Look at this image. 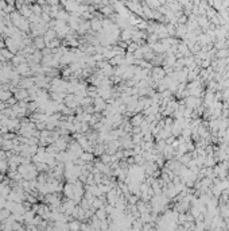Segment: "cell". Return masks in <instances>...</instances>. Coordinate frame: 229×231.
I'll return each mask as SVG.
<instances>
[{
    "instance_id": "cell-4",
    "label": "cell",
    "mask_w": 229,
    "mask_h": 231,
    "mask_svg": "<svg viewBox=\"0 0 229 231\" xmlns=\"http://www.w3.org/2000/svg\"><path fill=\"white\" fill-rule=\"evenodd\" d=\"M57 38V33H55V30H53V29H49L46 33H44V35H43V39H44V43H50L53 39H55Z\"/></svg>"
},
{
    "instance_id": "cell-15",
    "label": "cell",
    "mask_w": 229,
    "mask_h": 231,
    "mask_svg": "<svg viewBox=\"0 0 229 231\" xmlns=\"http://www.w3.org/2000/svg\"><path fill=\"white\" fill-rule=\"evenodd\" d=\"M0 56H2L6 61H11L13 58V54L8 50V49H3V50H0Z\"/></svg>"
},
{
    "instance_id": "cell-14",
    "label": "cell",
    "mask_w": 229,
    "mask_h": 231,
    "mask_svg": "<svg viewBox=\"0 0 229 231\" xmlns=\"http://www.w3.org/2000/svg\"><path fill=\"white\" fill-rule=\"evenodd\" d=\"M94 216L100 220V222H104V220H107V212H105V208L104 210H97L96 212H94Z\"/></svg>"
},
{
    "instance_id": "cell-8",
    "label": "cell",
    "mask_w": 229,
    "mask_h": 231,
    "mask_svg": "<svg viewBox=\"0 0 229 231\" xmlns=\"http://www.w3.org/2000/svg\"><path fill=\"white\" fill-rule=\"evenodd\" d=\"M67 228L69 231H81V222L77 219H73L67 223Z\"/></svg>"
},
{
    "instance_id": "cell-1",
    "label": "cell",
    "mask_w": 229,
    "mask_h": 231,
    "mask_svg": "<svg viewBox=\"0 0 229 231\" xmlns=\"http://www.w3.org/2000/svg\"><path fill=\"white\" fill-rule=\"evenodd\" d=\"M35 87V81H34V77H23L20 79L19 81V88L22 89H30Z\"/></svg>"
},
{
    "instance_id": "cell-21",
    "label": "cell",
    "mask_w": 229,
    "mask_h": 231,
    "mask_svg": "<svg viewBox=\"0 0 229 231\" xmlns=\"http://www.w3.org/2000/svg\"><path fill=\"white\" fill-rule=\"evenodd\" d=\"M38 151V145H34V146H30V154L31 156H35Z\"/></svg>"
},
{
    "instance_id": "cell-3",
    "label": "cell",
    "mask_w": 229,
    "mask_h": 231,
    "mask_svg": "<svg viewBox=\"0 0 229 231\" xmlns=\"http://www.w3.org/2000/svg\"><path fill=\"white\" fill-rule=\"evenodd\" d=\"M13 97H15L18 102H23V100L27 102V99H29V91H27V89H22V88H18L16 92L13 93Z\"/></svg>"
},
{
    "instance_id": "cell-17",
    "label": "cell",
    "mask_w": 229,
    "mask_h": 231,
    "mask_svg": "<svg viewBox=\"0 0 229 231\" xmlns=\"http://www.w3.org/2000/svg\"><path fill=\"white\" fill-rule=\"evenodd\" d=\"M8 172V160L0 161V174H4Z\"/></svg>"
},
{
    "instance_id": "cell-22",
    "label": "cell",
    "mask_w": 229,
    "mask_h": 231,
    "mask_svg": "<svg viewBox=\"0 0 229 231\" xmlns=\"http://www.w3.org/2000/svg\"><path fill=\"white\" fill-rule=\"evenodd\" d=\"M2 135H3V134H2V130H0V137H2Z\"/></svg>"
},
{
    "instance_id": "cell-2",
    "label": "cell",
    "mask_w": 229,
    "mask_h": 231,
    "mask_svg": "<svg viewBox=\"0 0 229 231\" xmlns=\"http://www.w3.org/2000/svg\"><path fill=\"white\" fill-rule=\"evenodd\" d=\"M93 107L96 112H104V110L107 108V103L102 97H96L93 100Z\"/></svg>"
},
{
    "instance_id": "cell-7",
    "label": "cell",
    "mask_w": 229,
    "mask_h": 231,
    "mask_svg": "<svg viewBox=\"0 0 229 231\" xmlns=\"http://www.w3.org/2000/svg\"><path fill=\"white\" fill-rule=\"evenodd\" d=\"M91 29L93 31H101L102 30V20L97 19V18H93L91 20Z\"/></svg>"
},
{
    "instance_id": "cell-13",
    "label": "cell",
    "mask_w": 229,
    "mask_h": 231,
    "mask_svg": "<svg viewBox=\"0 0 229 231\" xmlns=\"http://www.w3.org/2000/svg\"><path fill=\"white\" fill-rule=\"evenodd\" d=\"M105 146L102 143H98V145H94V149H93V153L96 154V156H102V154H105Z\"/></svg>"
},
{
    "instance_id": "cell-18",
    "label": "cell",
    "mask_w": 229,
    "mask_h": 231,
    "mask_svg": "<svg viewBox=\"0 0 229 231\" xmlns=\"http://www.w3.org/2000/svg\"><path fill=\"white\" fill-rule=\"evenodd\" d=\"M131 123L132 126H136V127H139L142 123H143V119H142V115H135L132 119H131Z\"/></svg>"
},
{
    "instance_id": "cell-20",
    "label": "cell",
    "mask_w": 229,
    "mask_h": 231,
    "mask_svg": "<svg viewBox=\"0 0 229 231\" xmlns=\"http://www.w3.org/2000/svg\"><path fill=\"white\" fill-rule=\"evenodd\" d=\"M127 49H128V52H129V54H131L132 52H136V50H138V49H139V46H138V45H136V43H131V45H129V46H128Z\"/></svg>"
},
{
    "instance_id": "cell-6",
    "label": "cell",
    "mask_w": 229,
    "mask_h": 231,
    "mask_svg": "<svg viewBox=\"0 0 229 231\" xmlns=\"http://www.w3.org/2000/svg\"><path fill=\"white\" fill-rule=\"evenodd\" d=\"M34 39V47L37 50L42 52L43 49H46V43H44V39L43 37H37V38H33Z\"/></svg>"
},
{
    "instance_id": "cell-10",
    "label": "cell",
    "mask_w": 229,
    "mask_h": 231,
    "mask_svg": "<svg viewBox=\"0 0 229 231\" xmlns=\"http://www.w3.org/2000/svg\"><path fill=\"white\" fill-rule=\"evenodd\" d=\"M0 147H2V150H4V151H11V150H13V147H15V143H13V141H4L3 139Z\"/></svg>"
},
{
    "instance_id": "cell-9",
    "label": "cell",
    "mask_w": 229,
    "mask_h": 231,
    "mask_svg": "<svg viewBox=\"0 0 229 231\" xmlns=\"http://www.w3.org/2000/svg\"><path fill=\"white\" fill-rule=\"evenodd\" d=\"M19 14L24 18V19H29V18L33 15V10H31V6H26V4H24V6L19 10Z\"/></svg>"
},
{
    "instance_id": "cell-16",
    "label": "cell",
    "mask_w": 229,
    "mask_h": 231,
    "mask_svg": "<svg viewBox=\"0 0 229 231\" xmlns=\"http://www.w3.org/2000/svg\"><path fill=\"white\" fill-rule=\"evenodd\" d=\"M132 35H133V31H132L131 29H125V30L121 31L120 37H121V39H123V41H127V39L131 38Z\"/></svg>"
},
{
    "instance_id": "cell-12",
    "label": "cell",
    "mask_w": 229,
    "mask_h": 231,
    "mask_svg": "<svg viewBox=\"0 0 229 231\" xmlns=\"http://www.w3.org/2000/svg\"><path fill=\"white\" fill-rule=\"evenodd\" d=\"M46 47H47V49H50V50H55V49H60V47H61V41L58 39V38L53 39L50 43H47V45H46Z\"/></svg>"
},
{
    "instance_id": "cell-19",
    "label": "cell",
    "mask_w": 229,
    "mask_h": 231,
    "mask_svg": "<svg viewBox=\"0 0 229 231\" xmlns=\"http://www.w3.org/2000/svg\"><path fill=\"white\" fill-rule=\"evenodd\" d=\"M31 10H33V14H34V15H38V16L42 15V7L38 6L37 3H35V4H31Z\"/></svg>"
},
{
    "instance_id": "cell-11",
    "label": "cell",
    "mask_w": 229,
    "mask_h": 231,
    "mask_svg": "<svg viewBox=\"0 0 229 231\" xmlns=\"http://www.w3.org/2000/svg\"><path fill=\"white\" fill-rule=\"evenodd\" d=\"M80 160L82 161V162H85V164H89V162H92V161L94 160V157H93V153H88V151H84V153H82V156L80 157Z\"/></svg>"
},
{
    "instance_id": "cell-5",
    "label": "cell",
    "mask_w": 229,
    "mask_h": 231,
    "mask_svg": "<svg viewBox=\"0 0 229 231\" xmlns=\"http://www.w3.org/2000/svg\"><path fill=\"white\" fill-rule=\"evenodd\" d=\"M64 193L66 195V197H67V199H70V200H73V197H74V189H73V184L66 183V184L64 185Z\"/></svg>"
}]
</instances>
